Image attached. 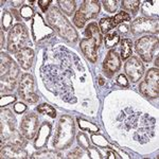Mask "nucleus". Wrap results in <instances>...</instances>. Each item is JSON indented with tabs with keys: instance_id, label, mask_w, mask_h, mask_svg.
<instances>
[{
	"instance_id": "c03bdc74",
	"label": "nucleus",
	"mask_w": 159,
	"mask_h": 159,
	"mask_svg": "<svg viewBox=\"0 0 159 159\" xmlns=\"http://www.w3.org/2000/svg\"><path fill=\"white\" fill-rule=\"evenodd\" d=\"M120 31L123 33H126V32H129V27L127 25H120Z\"/></svg>"
},
{
	"instance_id": "473e14b6",
	"label": "nucleus",
	"mask_w": 159,
	"mask_h": 159,
	"mask_svg": "<svg viewBox=\"0 0 159 159\" xmlns=\"http://www.w3.org/2000/svg\"><path fill=\"white\" fill-rule=\"evenodd\" d=\"M91 139L93 141L94 144H97L98 147H102V148H106L108 145V141H107L103 136L101 135H92Z\"/></svg>"
},
{
	"instance_id": "ea45409f",
	"label": "nucleus",
	"mask_w": 159,
	"mask_h": 159,
	"mask_svg": "<svg viewBox=\"0 0 159 159\" xmlns=\"http://www.w3.org/2000/svg\"><path fill=\"white\" fill-rule=\"evenodd\" d=\"M51 2H52L51 0H39V1H38V4H39L40 9H42L43 12H46L48 10V7H49V4Z\"/></svg>"
},
{
	"instance_id": "9d476101",
	"label": "nucleus",
	"mask_w": 159,
	"mask_h": 159,
	"mask_svg": "<svg viewBox=\"0 0 159 159\" xmlns=\"http://www.w3.org/2000/svg\"><path fill=\"white\" fill-rule=\"evenodd\" d=\"M139 89L141 93L147 98H158L159 92V71L157 68L150 69L148 71L145 79L140 83Z\"/></svg>"
},
{
	"instance_id": "a18cd8bd",
	"label": "nucleus",
	"mask_w": 159,
	"mask_h": 159,
	"mask_svg": "<svg viewBox=\"0 0 159 159\" xmlns=\"http://www.w3.org/2000/svg\"><path fill=\"white\" fill-rule=\"evenodd\" d=\"M0 35H1V43H0V47H3V43H4V36H3V32H0Z\"/></svg>"
},
{
	"instance_id": "0eeeda50",
	"label": "nucleus",
	"mask_w": 159,
	"mask_h": 159,
	"mask_svg": "<svg viewBox=\"0 0 159 159\" xmlns=\"http://www.w3.org/2000/svg\"><path fill=\"white\" fill-rule=\"evenodd\" d=\"M29 40L27 28L21 24H17L12 28L9 34L7 50L11 53H17L19 50L24 49Z\"/></svg>"
},
{
	"instance_id": "6ab92c4d",
	"label": "nucleus",
	"mask_w": 159,
	"mask_h": 159,
	"mask_svg": "<svg viewBox=\"0 0 159 159\" xmlns=\"http://www.w3.org/2000/svg\"><path fill=\"white\" fill-rule=\"evenodd\" d=\"M28 157L27 152L22 147L15 144H9L1 150V158H13V159H24Z\"/></svg>"
},
{
	"instance_id": "f704fd0d",
	"label": "nucleus",
	"mask_w": 159,
	"mask_h": 159,
	"mask_svg": "<svg viewBox=\"0 0 159 159\" xmlns=\"http://www.w3.org/2000/svg\"><path fill=\"white\" fill-rule=\"evenodd\" d=\"M104 7L108 13H114L117 10L118 6H119V2L117 0H106V1H103Z\"/></svg>"
},
{
	"instance_id": "ddd939ff",
	"label": "nucleus",
	"mask_w": 159,
	"mask_h": 159,
	"mask_svg": "<svg viewBox=\"0 0 159 159\" xmlns=\"http://www.w3.org/2000/svg\"><path fill=\"white\" fill-rule=\"evenodd\" d=\"M141 116V112L137 111L132 107L123 109L119 116V123L121 129H125L126 132H129L130 129H134L138 123V120Z\"/></svg>"
},
{
	"instance_id": "a878e982",
	"label": "nucleus",
	"mask_w": 159,
	"mask_h": 159,
	"mask_svg": "<svg viewBox=\"0 0 159 159\" xmlns=\"http://www.w3.org/2000/svg\"><path fill=\"white\" fill-rule=\"evenodd\" d=\"M132 40L129 39V38H124L122 39L121 43V56L122 60H126L129 58L130 54H132Z\"/></svg>"
},
{
	"instance_id": "c756f323",
	"label": "nucleus",
	"mask_w": 159,
	"mask_h": 159,
	"mask_svg": "<svg viewBox=\"0 0 159 159\" xmlns=\"http://www.w3.org/2000/svg\"><path fill=\"white\" fill-rule=\"evenodd\" d=\"M37 110L40 112V114H43V115H48L50 116L51 118H55L56 117V112H55V109L53 108L51 105L49 104H42L37 107Z\"/></svg>"
},
{
	"instance_id": "f8f14e48",
	"label": "nucleus",
	"mask_w": 159,
	"mask_h": 159,
	"mask_svg": "<svg viewBox=\"0 0 159 159\" xmlns=\"http://www.w3.org/2000/svg\"><path fill=\"white\" fill-rule=\"evenodd\" d=\"M15 117L9 109L1 111V142H7L11 136L16 132Z\"/></svg>"
},
{
	"instance_id": "e433bc0d",
	"label": "nucleus",
	"mask_w": 159,
	"mask_h": 159,
	"mask_svg": "<svg viewBox=\"0 0 159 159\" xmlns=\"http://www.w3.org/2000/svg\"><path fill=\"white\" fill-rule=\"evenodd\" d=\"M16 100V97L14 96H3L1 97L0 99V106L3 107V106H7V105H10L13 102H15Z\"/></svg>"
},
{
	"instance_id": "412c9836",
	"label": "nucleus",
	"mask_w": 159,
	"mask_h": 159,
	"mask_svg": "<svg viewBox=\"0 0 159 159\" xmlns=\"http://www.w3.org/2000/svg\"><path fill=\"white\" fill-rule=\"evenodd\" d=\"M51 134V124L48 122H43L40 126L38 134L35 140V148H42L47 144L48 138Z\"/></svg>"
},
{
	"instance_id": "5701e85b",
	"label": "nucleus",
	"mask_w": 159,
	"mask_h": 159,
	"mask_svg": "<svg viewBox=\"0 0 159 159\" xmlns=\"http://www.w3.org/2000/svg\"><path fill=\"white\" fill-rule=\"evenodd\" d=\"M61 153L54 152V151H50V150H46L42 151V152H38L36 154L32 156V158H37V159H56V158H61Z\"/></svg>"
},
{
	"instance_id": "c9c22d12",
	"label": "nucleus",
	"mask_w": 159,
	"mask_h": 159,
	"mask_svg": "<svg viewBox=\"0 0 159 159\" xmlns=\"http://www.w3.org/2000/svg\"><path fill=\"white\" fill-rule=\"evenodd\" d=\"M78 142L82 148H89V141L87 139V136L83 133H80L78 135Z\"/></svg>"
},
{
	"instance_id": "aec40b11",
	"label": "nucleus",
	"mask_w": 159,
	"mask_h": 159,
	"mask_svg": "<svg viewBox=\"0 0 159 159\" xmlns=\"http://www.w3.org/2000/svg\"><path fill=\"white\" fill-rule=\"evenodd\" d=\"M16 55L17 61H19L20 66L25 69V70H28V69L31 68L33 64V58H34V52L31 48L25 47L24 49L19 50L17 53H15Z\"/></svg>"
},
{
	"instance_id": "39448f33",
	"label": "nucleus",
	"mask_w": 159,
	"mask_h": 159,
	"mask_svg": "<svg viewBox=\"0 0 159 159\" xmlns=\"http://www.w3.org/2000/svg\"><path fill=\"white\" fill-rule=\"evenodd\" d=\"M74 122L69 116H63L56 127L53 147L57 150H64L71 145L74 138Z\"/></svg>"
},
{
	"instance_id": "4c0bfd02",
	"label": "nucleus",
	"mask_w": 159,
	"mask_h": 159,
	"mask_svg": "<svg viewBox=\"0 0 159 159\" xmlns=\"http://www.w3.org/2000/svg\"><path fill=\"white\" fill-rule=\"evenodd\" d=\"M82 155H83V151H82V148H75L73 152H71L69 154L68 157L69 158H81Z\"/></svg>"
},
{
	"instance_id": "f3484780",
	"label": "nucleus",
	"mask_w": 159,
	"mask_h": 159,
	"mask_svg": "<svg viewBox=\"0 0 159 159\" xmlns=\"http://www.w3.org/2000/svg\"><path fill=\"white\" fill-rule=\"evenodd\" d=\"M32 31L33 35H34L35 39L37 42L43 39V38H47L48 36L53 34V30L45 24L43 17L39 14L35 15V18L32 24Z\"/></svg>"
},
{
	"instance_id": "09e8293b",
	"label": "nucleus",
	"mask_w": 159,
	"mask_h": 159,
	"mask_svg": "<svg viewBox=\"0 0 159 159\" xmlns=\"http://www.w3.org/2000/svg\"><path fill=\"white\" fill-rule=\"evenodd\" d=\"M155 65H156V67H158V56L156 57V60H155Z\"/></svg>"
},
{
	"instance_id": "7c9ffc66",
	"label": "nucleus",
	"mask_w": 159,
	"mask_h": 159,
	"mask_svg": "<svg viewBox=\"0 0 159 159\" xmlns=\"http://www.w3.org/2000/svg\"><path fill=\"white\" fill-rule=\"evenodd\" d=\"M12 22H13V16L10 12H6L2 16V27H3V30L7 31L9 30L10 28L12 27Z\"/></svg>"
},
{
	"instance_id": "79ce46f5",
	"label": "nucleus",
	"mask_w": 159,
	"mask_h": 159,
	"mask_svg": "<svg viewBox=\"0 0 159 159\" xmlns=\"http://www.w3.org/2000/svg\"><path fill=\"white\" fill-rule=\"evenodd\" d=\"M88 150H89V152H90L91 158H101V155H100L96 148H88Z\"/></svg>"
},
{
	"instance_id": "4468645a",
	"label": "nucleus",
	"mask_w": 159,
	"mask_h": 159,
	"mask_svg": "<svg viewBox=\"0 0 159 159\" xmlns=\"http://www.w3.org/2000/svg\"><path fill=\"white\" fill-rule=\"evenodd\" d=\"M130 31L136 35L142 33H156L158 32V22L155 19L138 18L132 22Z\"/></svg>"
},
{
	"instance_id": "37998d69",
	"label": "nucleus",
	"mask_w": 159,
	"mask_h": 159,
	"mask_svg": "<svg viewBox=\"0 0 159 159\" xmlns=\"http://www.w3.org/2000/svg\"><path fill=\"white\" fill-rule=\"evenodd\" d=\"M107 155H108V158H120L114 151H107Z\"/></svg>"
},
{
	"instance_id": "7ed1b4c3",
	"label": "nucleus",
	"mask_w": 159,
	"mask_h": 159,
	"mask_svg": "<svg viewBox=\"0 0 159 159\" xmlns=\"http://www.w3.org/2000/svg\"><path fill=\"white\" fill-rule=\"evenodd\" d=\"M19 75V67L6 53H1V93L13 91Z\"/></svg>"
},
{
	"instance_id": "a211bd4d",
	"label": "nucleus",
	"mask_w": 159,
	"mask_h": 159,
	"mask_svg": "<svg viewBox=\"0 0 159 159\" xmlns=\"http://www.w3.org/2000/svg\"><path fill=\"white\" fill-rule=\"evenodd\" d=\"M120 66H121V61H120L119 55L114 50H110L103 63L105 71L110 74H114L120 69Z\"/></svg>"
},
{
	"instance_id": "1a4fd4ad",
	"label": "nucleus",
	"mask_w": 159,
	"mask_h": 159,
	"mask_svg": "<svg viewBox=\"0 0 159 159\" xmlns=\"http://www.w3.org/2000/svg\"><path fill=\"white\" fill-rule=\"evenodd\" d=\"M100 12V3L99 1L94 0H88L84 1L80 10L75 13L73 18V22L78 28H83L85 25L87 19L94 18Z\"/></svg>"
},
{
	"instance_id": "6e6552de",
	"label": "nucleus",
	"mask_w": 159,
	"mask_h": 159,
	"mask_svg": "<svg viewBox=\"0 0 159 159\" xmlns=\"http://www.w3.org/2000/svg\"><path fill=\"white\" fill-rule=\"evenodd\" d=\"M135 48L137 53L144 61H151L155 52L158 51V38L155 36H143L136 42Z\"/></svg>"
},
{
	"instance_id": "393cba45",
	"label": "nucleus",
	"mask_w": 159,
	"mask_h": 159,
	"mask_svg": "<svg viewBox=\"0 0 159 159\" xmlns=\"http://www.w3.org/2000/svg\"><path fill=\"white\" fill-rule=\"evenodd\" d=\"M58 3H60V7L63 13H65L67 15L73 14L74 10H75V1H73V0H64V1H61V0H60Z\"/></svg>"
},
{
	"instance_id": "de8ad7c7",
	"label": "nucleus",
	"mask_w": 159,
	"mask_h": 159,
	"mask_svg": "<svg viewBox=\"0 0 159 159\" xmlns=\"http://www.w3.org/2000/svg\"><path fill=\"white\" fill-rule=\"evenodd\" d=\"M99 83H100V85H103V84H104L103 79H102V78H100V79H99Z\"/></svg>"
},
{
	"instance_id": "bb28decb",
	"label": "nucleus",
	"mask_w": 159,
	"mask_h": 159,
	"mask_svg": "<svg viewBox=\"0 0 159 159\" xmlns=\"http://www.w3.org/2000/svg\"><path fill=\"white\" fill-rule=\"evenodd\" d=\"M104 40H105V46L107 48H110V47H115L119 43L120 37L116 31H112V32H109L105 35Z\"/></svg>"
},
{
	"instance_id": "dca6fc26",
	"label": "nucleus",
	"mask_w": 159,
	"mask_h": 159,
	"mask_svg": "<svg viewBox=\"0 0 159 159\" xmlns=\"http://www.w3.org/2000/svg\"><path fill=\"white\" fill-rule=\"evenodd\" d=\"M125 72L132 80V82H138L143 75L144 68L141 61L136 56H132L129 61L125 63Z\"/></svg>"
},
{
	"instance_id": "b1692460",
	"label": "nucleus",
	"mask_w": 159,
	"mask_h": 159,
	"mask_svg": "<svg viewBox=\"0 0 159 159\" xmlns=\"http://www.w3.org/2000/svg\"><path fill=\"white\" fill-rule=\"evenodd\" d=\"M99 25H100V31L103 34H107L110 30L116 27L114 20H112V18H110V17H104V18H102L100 20Z\"/></svg>"
},
{
	"instance_id": "c85d7f7f",
	"label": "nucleus",
	"mask_w": 159,
	"mask_h": 159,
	"mask_svg": "<svg viewBox=\"0 0 159 159\" xmlns=\"http://www.w3.org/2000/svg\"><path fill=\"white\" fill-rule=\"evenodd\" d=\"M78 122H79L80 129L82 130H89V132H91V133H98L99 127L97 126V125H94L93 123L88 122L83 119H80V118L78 119Z\"/></svg>"
},
{
	"instance_id": "f257e3e1",
	"label": "nucleus",
	"mask_w": 159,
	"mask_h": 159,
	"mask_svg": "<svg viewBox=\"0 0 159 159\" xmlns=\"http://www.w3.org/2000/svg\"><path fill=\"white\" fill-rule=\"evenodd\" d=\"M50 60L40 68V75L48 90L67 103H75L72 79L74 68L82 67L81 61L74 53L58 46L52 50Z\"/></svg>"
},
{
	"instance_id": "2f4dec72",
	"label": "nucleus",
	"mask_w": 159,
	"mask_h": 159,
	"mask_svg": "<svg viewBox=\"0 0 159 159\" xmlns=\"http://www.w3.org/2000/svg\"><path fill=\"white\" fill-rule=\"evenodd\" d=\"M112 20H114L115 25H118V24H121V22L123 21H129L130 20V16L129 14H127L126 12L122 11L120 13H118V14L116 15L115 17H112Z\"/></svg>"
},
{
	"instance_id": "9b49d317",
	"label": "nucleus",
	"mask_w": 159,
	"mask_h": 159,
	"mask_svg": "<svg viewBox=\"0 0 159 159\" xmlns=\"http://www.w3.org/2000/svg\"><path fill=\"white\" fill-rule=\"evenodd\" d=\"M18 93L20 98L29 103H36L38 101V94L35 91L34 79L31 74H22L18 86Z\"/></svg>"
},
{
	"instance_id": "20e7f679",
	"label": "nucleus",
	"mask_w": 159,
	"mask_h": 159,
	"mask_svg": "<svg viewBox=\"0 0 159 159\" xmlns=\"http://www.w3.org/2000/svg\"><path fill=\"white\" fill-rule=\"evenodd\" d=\"M101 43L102 36L100 28L96 22H91L86 28V38L82 39L80 46L85 56L92 63H96L98 60L97 49L101 46Z\"/></svg>"
},
{
	"instance_id": "72a5a7b5",
	"label": "nucleus",
	"mask_w": 159,
	"mask_h": 159,
	"mask_svg": "<svg viewBox=\"0 0 159 159\" xmlns=\"http://www.w3.org/2000/svg\"><path fill=\"white\" fill-rule=\"evenodd\" d=\"M20 15H21V17L25 20H29L33 17V15H34V12H33L32 7H29V6H24L20 9Z\"/></svg>"
},
{
	"instance_id": "4be33fe9",
	"label": "nucleus",
	"mask_w": 159,
	"mask_h": 159,
	"mask_svg": "<svg viewBox=\"0 0 159 159\" xmlns=\"http://www.w3.org/2000/svg\"><path fill=\"white\" fill-rule=\"evenodd\" d=\"M142 13L148 19H155L158 17V1L144 2L142 6Z\"/></svg>"
},
{
	"instance_id": "58836bf2",
	"label": "nucleus",
	"mask_w": 159,
	"mask_h": 159,
	"mask_svg": "<svg viewBox=\"0 0 159 159\" xmlns=\"http://www.w3.org/2000/svg\"><path fill=\"white\" fill-rule=\"evenodd\" d=\"M25 109H27V106L22 103H17L14 105V110L17 114H22L24 111H25Z\"/></svg>"
},
{
	"instance_id": "f03ea898",
	"label": "nucleus",
	"mask_w": 159,
	"mask_h": 159,
	"mask_svg": "<svg viewBox=\"0 0 159 159\" xmlns=\"http://www.w3.org/2000/svg\"><path fill=\"white\" fill-rule=\"evenodd\" d=\"M47 19L48 22L52 25L53 29L64 39L72 43L76 42V39H78V33L73 29V27L67 20V18L64 16L61 11H60L57 7H50L49 11L47 13Z\"/></svg>"
},
{
	"instance_id": "423d86ee",
	"label": "nucleus",
	"mask_w": 159,
	"mask_h": 159,
	"mask_svg": "<svg viewBox=\"0 0 159 159\" xmlns=\"http://www.w3.org/2000/svg\"><path fill=\"white\" fill-rule=\"evenodd\" d=\"M156 119L148 114H141L135 127L133 138L141 144L148 142L155 136Z\"/></svg>"
},
{
	"instance_id": "a19ab883",
	"label": "nucleus",
	"mask_w": 159,
	"mask_h": 159,
	"mask_svg": "<svg viewBox=\"0 0 159 159\" xmlns=\"http://www.w3.org/2000/svg\"><path fill=\"white\" fill-rule=\"evenodd\" d=\"M118 83H119L121 86H124V87L129 86V81L126 80L124 74H120V75L118 76Z\"/></svg>"
},
{
	"instance_id": "2eb2a0df",
	"label": "nucleus",
	"mask_w": 159,
	"mask_h": 159,
	"mask_svg": "<svg viewBox=\"0 0 159 159\" xmlns=\"http://www.w3.org/2000/svg\"><path fill=\"white\" fill-rule=\"evenodd\" d=\"M38 118L35 114H27L22 118L20 129L25 139H33L37 132Z\"/></svg>"
},
{
	"instance_id": "49530a36",
	"label": "nucleus",
	"mask_w": 159,
	"mask_h": 159,
	"mask_svg": "<svg viewBox=\"0 0 159 159\" xmlns=\"http://www.w3.org/2000/svg\"><path fill=\"white\" fill-rule=\"evenodd\" d=\"M22 3V1H12V4L14 7H19Z\"/></svg>"
},
{
	"instance_id": "cd10ccee",
	"label": "nucleus",
	"mask_w": 159,
	"mask_h": 159,
	"mask_svg": "<svg viewBox=\"0 0 159 159\" xmlns=\"http://www.w3.org/2000/svg\"><path fill=\"white\" fill-rule=\"evenodd\" d=\"M139 3L138 0H123L122 7L126 11L132 12L133 14H136L139 10Z\"/></svg>"
}]
</instances>
